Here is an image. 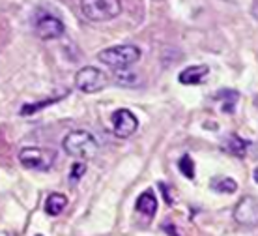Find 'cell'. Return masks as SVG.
<instances>
[{
  "mask_svg": "<svg viewBox=\"0 0 258 236\" xmlns=\"http://www.w3.org/2000/svg\"><path fill=\"white\" fill-rule=\"evenodd\" d=\"M66 206H68V197L64 193H51L45 201V212L49 216H58Z\"/></svg>",
  "mask_w": 258,
  "mask_h": 236,
  "instance_id": "cell-11",
  "label": "cell"
},
{
  "mask_svg": "<svg viewBox=\"0 0 258 236\" xmlns=\"http://www.w3.org/2000/svg\"><path fill=\"white\" fill-rule=\"evenodd\" d=\"M19 161L25 169L30 171H49L56 161V152L49 148L26 147L19 152Z\"/></svg>",
  "mask_w": 258,
  "mask_h": 236,
  "instance_id": "cell-4",
  "label": "cell"
},
{
  "mask_svg": "<svg viewBox=\"0 0 258 236\" xmlns=\"http://www.w3.org/2000/svg\"><path fill=\"white\" fill-rule=\"evenodd\" d=\"M208 73H210V68L204 66V64L189 66V68H185V70L180 71L178 81H180L181 84H191V86H195V84L202 83V81L208 77Z\"/></svg>",
  "mask_w": 258,
  "mask_h": 236,
  "instance_id": "cell-9",
  "label": "cell"
},
{
  "mask_svg": "<svg viewBox=\"0 0 258 236\" xmlns=\"http://www.w3.org/2000/svg\"><path fill=\"white\" fill-rule=\"evenodd\" d=\"M36 236H43V234H36Z\"/></svg>",
  "mask_w": 258,
  "mask_h": 236,
  "instance_id": "cell-21",
  "label": "cell"
},
{
  "mask_svg": "<svg viewBox=\"0 0 258 236\" xmlns=\"http://www.w3.org/2000/svg\"><path fill=\"white\" fill-rule=\"evenodd\" d=\"M234 219L236 223L245 227V229H254L258 227V201L251 195H245L238 201L234 206Z\"/></svg>",
  "mask_w": 258,
  "mask_h": 236,
  "instance_id": "cell-6",
  "label": "cell"
},
{
  "mask_svg": "<svg viewBox=\"0 0 258 236\" xmlns=\"http://www.w3.org/2000/svg\"><path fill=\"white\" fill-rule=\"evenodd\" d=\"M165 232L170 236H178V230H176V227H172V225H165Z\"/></svg>",
  "mask_w": 258,
  "mask_h": 236,
  "instance_id": "cell-19",
  "label": "cell"
},
{
  "mask_svg": "<svg viewBox=\"0 0 258 236\" xmlns=\"http://www.w3.org/2000/svg\"><path fill=\"white\" fill-rule=\"evenodd\" d=\"M62 148L66 150V154H70L71 158H77V160H92L97 154V145L96 137L90 131H84V129H75L70 131L62 140Z\"/></svg>",
  "mask_w": 258,
  "mask_h": 236,
  "instance_id": "cell-1",
  "label": "cell"
},
{
  "mask_svg": "<svg viewBox=\"0 0 258 236\" xmlns=\"http://www.w3.org/2000/svg\"><path fill=\"white\" fill-rule=\"evenodd\" d=\"M116 81L122 84V86H137V84H139L137 75H133V73H129L127 75V73H122V71L116 75Z\"/></svg>",
  "mask_w": 258,
  "mask_h": 236,
  "instance_id": "cell-18",
  "label": "cell"
},
{
  "mask_svg": "<svg viewBox=\"0 0 258 236\" xmlns=\"http://www.w3.org/2000/svg\"><path fill=\"white\" fill-rule=\"evenodd\" d=\"M60 98H54V100H47V102H41V103H28V105H23V109H21V116H30L34 115L36 111H39V109L47 107V105H51V103H56Z\"/></svg>",
  "mask_w": 258,
  "mask_h": 236,
  "instance_id": "cell-16",
  "label": "cell"
},
{
  "mask_svg": "<svg viewBox=\"0 0 258 236\" xmlns=\"http://www.w3.org/2000/svg\"><path fill=\"white\" fill-rule=\"evenodd\" d=\"M75 86L84 94H96L107 86V75L94 66H84L75 73Z\"/></svg>",
  "mask_w": 258,
  "mask_h": 236,
  "instance_id": "cell-5",
  "label": "cell"
},
{
  "mask_svg": "<svg viewBox=\"0 0 258 236\" xmlns=\"http://www.w3.org/2000/svg\"><path fill=\"white\" fill-rule=\"evenodd\" d=\"M217 100L221 102V105H223V111L225 113H234V107H236V102H238L239 94L236 92V90H221V92H217Z\"/></svg>",
  "mask_w": 258,
  "mask_h": 236,
  "instance_id": "cell-14",
  "label": "cell"
},
{
  "mask_svg": "<svg viewBox=\"0 0 258 236\" xmlns=\"http://www.w3.org/2000/svg\"><path fill=\"white\" fill-rule=\"evenodd\" d=\"M137 128H139V120L129 109H118L112 115V133L120 139L131 137L137 131Z\"/></svg>",
  "mask_w": 258,
  "mask_h": 236,
  "instance_id": "cell-7",
  "label": "cell"
},
{
  "mask_svg": "<svg viewBox=\"0 0 258 236\" xmlns=\"http://www.w3.org/2000/svg\"><path fill=\"white\" fill-rule=\"evenodd\" d=\"M64 32H66L64 23H62L58 17L51 15V13H43V15L36 21V34H38L41 39H45V41L60 38Z\"/></svg>",
  "mask_w": 258,
  "mask_h": 236,
  "instance_id": "cell-8",
  "label": "cell"
},
{
  "mask_svg": "<svg viewBox=\"0 0 258 236\" xmlns=\"http://www.w3.org/2000/svg\"><path fill=\"white\" fill-rule=\"evenodd\" d=\"M81 12L92 23H105L122 12L120 0H81Z\"/></svg>",
  "mask_w": 258,
  "mask_h": 236,
  "instance_id": "cell-3",
  "label": "cell"
},
{
  "mask_svg": "<svg viewBox=\"0 0 258 236\" xmlns=\"http://www.w3.org/2000/svg\"><path fill=\"white\" fill-rule=\"evenodd\" d=\"M225 148L230 154H234L236 158H243L249 148V143L245 139H241L239 135H228V139L225 143Z\"/></svg>",
  "mask_w": 258,
  "mask_h": 236,
  "instance_id": "cell-12",
  "label": "cell"
},
{
  "mask_svg": "<svg viewBox=\"0 0 258 236\" xmlns=\"http://www.w3.org/2000/svg\"><path fill=\"white\" fill-rule=\"evenodd\" d=\"M210 187L217 193H228L230 195L238 190V182L234 178H228V176H219V178H212Z\"/></svg>",
  "mask_w": 258,
  "mask_h": 236,
  "instance_id": "cell-13",
  "label": "cell"
},
{
  "mask_svg": "<svg viewBox=\"0 0 258 236\" xmlns=\"http://www.w3.org/2000/svg\"><path fill=\"white\" fill-rule=\"evenodd\" d=\"M97 60L109 68H114L116 71H122L141 60V49L137 45H114L99 51Z\"/></svg>",
  "mask_w": 258,
  "mask_h": 236,
  "instance_id": "cell-2",
  "label": "cell"
},
{
  "mask_svg": "<svg viewBox=\"0 0 258 236\" xmlns=\"http://www.w3.org/2000/svg\"><path fill=\"white\" fill-rule=\"evenodd\" d=\"M178 169H180V172L185 176V178L193 180L195 178V161L191 160V156H181L180 161H178Z\"/></svg>",
  "mask_w": 258,
  "mask_h": 236,
  "instance_id": "cell-15",
  "label": "cell"
},
{
  "mask_svg": "<svg viewBox=\"0 0 258 236\" xmlns=\"http://www.w3.org/2000/svg\"><path fill=\"white\" fill-rule=\"evenodd\" d=\"M252 176H254V182H256V184H258V167H256V169H254V174H252Z\"/></svg>",
  "mask_w": 258,
  "mask_h": 236,
  "instance_id": "cell-20",
  "label": "cell"
},
{
  "mask_svg": "<svg viewBox=\"0 0 258 236\" xmlns=\"http://www.w3.org/2000/svg\"><path fill=\"white\" fill-rule=\"evenodd\" d=\"M84 172H86V165H84L83 161L73 163V167H71V171H70V182L71 184H75V182H79V180L83 178Z\"/></svg>",
  "mask_w": 258,
  "mask_h": 236,
  "instance_id": "cell-17",
  "label": "cell"
},
{
  "mask_svg": "<svg viewBox=\"0 0 258 236\" xmlns=\"http://www.w3.org/2000/svg\"><path fill=\"white\" fill-rule=\"evenodd\" d=\"M137 212H141V214H146L148 217H152L157 212V199H155V193L152 190H146L144 193L139 195L137 199V204H135Z\"/></svg>",
  "mask_w": 258,
  "mask_h": 236,
  "instance_id": "cell-10",
  "label": "cell"
}]
</instances>
